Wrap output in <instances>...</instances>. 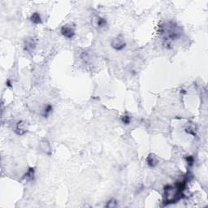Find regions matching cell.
Masks as SVG:
<instances>
[{"mask_svg":"<svg viewBox=\"0 0 208 208\" xmlns=\"http://www.w3.org/2000/svg\"><path fill=\"white\" fill-rule=\"evenodd\" d=\"M36 41L33 38H28L25 39V41L24 42V50L26 52H32L34 51L36 48Z\"/></svg>","mask_w":208,"mask_h":208,"instance_id":"cell-5","label":"cell"},{"mask_svg":"<svg viewBox=\"0 0 208 208\" xmlns=\"http://www.w3.org/2000/svg\"><path fill=\"white\" fill-rule=\"evenodd\" d=\"M117 206V202H116V199H111L109 200L107 203L106 204V207L108 208H112V207H116Z\"/></svg>","mask_w":208,"mask_h":208,"instance_id":"cell-13","label":"cell"},{"mask_svg":"<svg viewBox=\"0 0 208 208\" xmlns=\"http://www.w3.org/2000/svg\"><path fill=\"white\" fill-rule=\"evenodd\" d=\"M60 33L67 39H73L76 34L75 26L73 24H65L60 29Z\"/></svg>","mask_w":208,"mask_h":208,"instance_id":"cell-3","label":"cell"},{"mask_svg":"<svg viewBox=\"0 0 208 208\" xmlns=\"http://www.w3.org/2000/svg\"><path fill=\"white\" fill-rule=\"evenodd\" d=\"M35 177V168L34 167H29V170L24 174V178L28 181H33Z\"/></svg>","mask_w":208,"mask_h":208,"instance_id":"cell-9","label":"cell"},{"mask_svg":"<svg viewBox=\"0 0 208 208\" xmlns=\"http://www.w3.org/2000/svg\"><path fill=\"white\" fill-rule=\"evenodd\" d=\"M41 149L43 152L46 154V155H51V146L49 143L46 141H43L41 142Z\"/></svg>","mask_w":208,"mask_h":208,"instance_id":"cell-11","label":"cell"},{"mask_svg":"<svg viewBox=\"0 0 208 208\" xmlns=\"http://www.w3.org/2000/svg\"><path fill=\"white\" fill-rule=\"evenodd\" d=\"M120 120H121L122 124H124L125 125H130L131 121H132V117L128 114H125V115L121 116Z\"/></svg>","mask_w":208,"mask_h":208,"instance_id":"cell-12","label":"cell"},{"mask_svg":"<svg viewBox=\"0 0 208 208\" xmlns=\"http://www.w3.org/2000/svg\"><path fill=\"white\" fill-rule=\"evenodd\" d=\"M30 21L32 22L33 24H42V17L41 15L39 14V12H33L29 18Z\"/></svg>","mask_w":208,"mask_h":208,"instance_id":"cell-10","label":"cell"},{"mask_svg":"<svg viewBox=\"0 0 208 208\" xmlns=\"http://www.w3.org/2000/svg\"><path fill=\"white\" fill-rule=\"evenodd\" d=\"M127 43L125 42L124 37L121 34L118 35V36L115 37L114 38H112V42H111V46L114 50H116L117 51H121L123 50L126 47Z\"/></svg>","mask_w":208,"mask_h":208,"instance_id":"cell-2","label":"cell"},{"mask_svg":"<svg viewBox=\"0 0 208 208\" xmlns=\"http://www.w3.org/2000/svg\"><path fill=\"white\" fill-rule=\"evenodd\" d=\"M29 129V125L28 123L24 121V120H20L15 124V133L17 134L18 136H23L24 135Z\"/></svg>","mask_w":208,"mask_h":208,"instance_id":"cell-4","label":"cell"},{"mask_svg":"<svg viewBox=\"0 0 208 208\" xmlns=\"http://www.w3.org/2000/svg\"><path fill=\"white\" fill-rule=\"evenodd\" d=\"M53 112V106L51 104V103H47L46 104L44 108L42 109V116L43 118H48L51 114Z\"/></svg>","mask_w":208,"mask_h":208,"instance_id":"cell-8","label":"cell"},{"mask_svg":"<svg viewBox=\"0 0 208 208\" xmlns=\"http://www.w3.org/2000/svg\"><path fill=\"white\" fill-rule=\"evenodd\" d=\"M161 29H162L161 33L163 34L164 41L167 46L170 45L171 42L180 38L182 33L181 28L176 25V23H173V22H169V23L163 24L161 26Z\"/></svg>","mask_w":208,"mask_h":208,"instance_id":"cell-1","label":"cell"},{"mask_svg":"<svg viewBox=\"0 0 208 208\" xmlns=\"http://www.w3.org/2000/svg\"><path fill=\"white\" fill-rule=\"evenodd\" d=\"M93 24L95 28L97 29H103L107 26V20L105 18L99 16V15H95L92 19Z\"/></svg>","mask_w":208,"mask_h":208,"instance_id":"cell-6","label":"cell"},{"mask_svg":"<svg viewBox=\"0 0 208 208\" xmlns=\"http://www.w3.org/2000/svg\"><path fill=\"white\" fill-rule=\"evenodd\" d=\"M185 160H186V163H188V165L192 167L194 163V158L191 155H188V156L185 157Z\"/></svg>","mask_w":208,"mask_h":208,"instance_id":"cell-14","label":"cell"},{"mask_svg":"<svg viewBox=\"0 0 208 208\" xmlns=\"http://www.w3.org/2000/svg\"><path fill=\"white\" fill-rule=\"evenodd\" d=\"M6 85H7V87H9V88H11V81H10V80H7V82H6Z\"/></svg>","mask_w":208,"mask_h":208,"instance_id":"cell-16","label":"cell"},{"mask_svg":"<svg viewBox=\"0 0 208 208\" xmlns=\"http://www.w3.org/2000/svg\"><path fill=\"white\" fill-rule=\"evenodd\" d=\"M146 164L148 165L149 167L150 168H155L158 164H159V159L157 158L156 155L155 154H149L148 156L146 157Z\"/></svg>","mask_w":208,"mask_h":208,"instance_id":"cell-7","label":"cell"},{"mask_svg":"<svg viewBox=\"0 0 208 208\" xmlns=\"http://www.w3.org/2000/svg\"><path fill=\"white\" fill-rule=\"evenodd\" d=\"M185 132L189 133V134H191V135L196 136V131L193 126H189L188 128H186L185 129Z\"/></svg>","mask_w":208,"mask_h":208,"instance_id":"cell-15","label":"cell"}]
</instances>
